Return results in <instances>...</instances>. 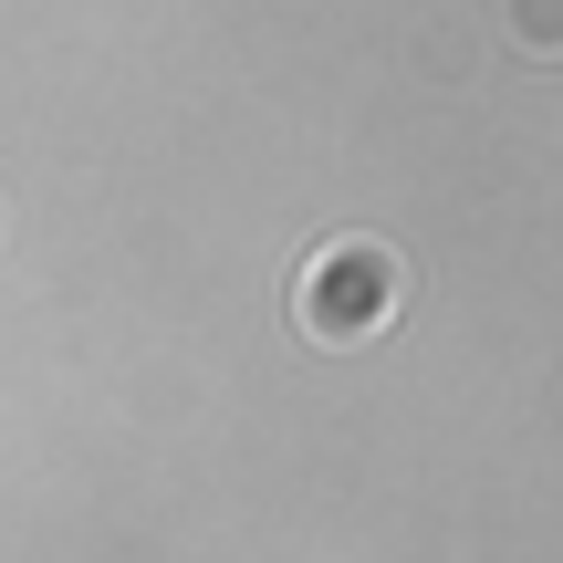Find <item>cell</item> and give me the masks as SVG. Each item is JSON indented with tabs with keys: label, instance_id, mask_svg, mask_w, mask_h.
I'll list each match as a JSON object with an SVG mask.
<instances>
[{
	"label": "cell",
	"instance_id": "1",
	"mask_svg": "<svg viewBox=\"0 0 563 563\" xmlns=\"http://www.w3.org/2000/svg\"><path fill=\"white\" fill-rule=\"evenodd\" d=\"M407 313V262L386 241H323L292 282V323L313 344H365Z\"/></svg>",
	"mask_w": 563,
	"mask_h": 563
},
{
	"label": "cell",
	"instance_id": "2",
	"mask_svg": "<svg viewBox=\"0 0 563 563\" xmlns=\"http://www.w3.org/2000/svg\"><path fill=\"white\" fill-rule=\"evenodd\" d=\"M511 32H522V53H553V0H511Z\"/></svg>",
	"mask_w": 563,
	"mask_h": 563
},
{
	"label": "cell",
	"instance_id": "3",
	"mask_svg": "<svg viewBox=\"0 0 563 563\" xmlns=\"http://www.w3.org/2000/svg\"><path fill=\"white\" fill-rule=\"evenodd\" d=\"M0 230H11V199H0Z\"/></svg>",
	"mask_w": 563,
	"mask_h": 563
}]
</instances>
